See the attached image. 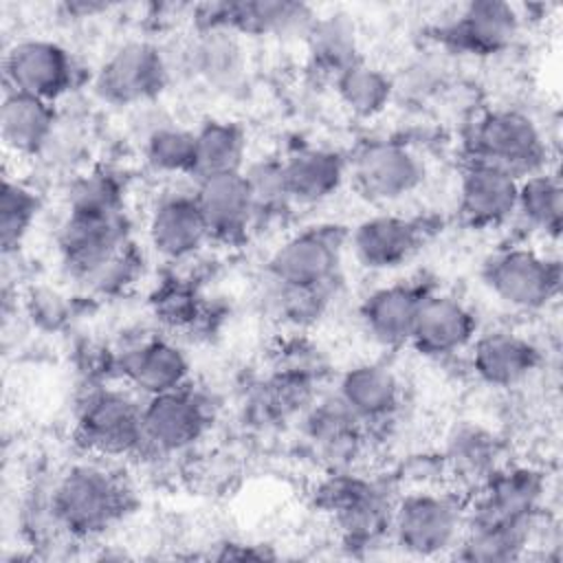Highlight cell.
Masks as SVG:
<instances>
[{"label":"cell","instance_id":"f35d334b","mask_svg":"<svg viewBox=\"0 0 563 563\" xmlns=\"http://www.w3.org/2000/svg\"><path fill=\"white\" fill-rule=\"evenodd\" d=\"M156 310L163 314V319H169L172 323H180L191 319L189 314L196 312V306H194L191 292L183 288H169L163 292V299Z\"/></svg>","mask_w":563,"mask_h":563},{"label":"cell","instance_id":"8d00e7d4","mask_svg":"<svg viewBox=\"0 0 563 563\" xmlns=\"http://www.w3.org/2000/svg\"><path fill=\"white\" fill-rule=\"evenodd\" d=\"M68 211H121L119 183L106 172L77 178L68 191Z\"/></svg>","mask_w":563,"mask_h":563},{"label":"cell","instance_id":"e0dca14e","mask_svg":"<svg viewBox=\"0 0 563 563\" xmlns=\"http://www.w3.org/2000/svg\"><path fill=\"white\" fill-rule=\"evenodd\" d=\"M517 176L471 161L460 180V213L475 229L499 227L517 213Z\"/></svg>","mask_w":563,"mask_h":563},{"label":"cell","instance_id":"3957f363","mask_svg":"<svg viewBox=\"0 0 563 563\" xmlns=\"http://www.w3.org/2000/svg\"><path fill=\"white\" fill-rule=\"evenodd\" d=\"M484 284L517 310L545 308L561 288V264L532 249H506L484 264Z\"/></svg>","mask_w":563,"mask_h":563},{"label":"cell","instance_id":"1f68e13d","mask_svg":"<svg viewBox=\"0 0 563 563\" xmlns=\"http://www.w3.org/2000/svg\"><path fill=\"white\" fill-rule=\"evenodd\" d=\"M534 526H466L457 541V556L464 561L501 563L515 561L530 543Z\"/></svg>","mask_w":563,"mask_h":563},{"label":"cell","instance_id":"8fae6325","mask_svg":"<svg viewBox=\"0 0 563 563\" xmlns=\"http://www.w3.org/2000/svg\"><path fill=\"white\" fill-rule=\"evenodd\" d=\"M424 176L420 158L396 141L363 145L352 161V178L361 196L372 202H394L411 194Z\"/></svg>","mask_w":563,"mask_h":563},{"label":"cell","instance_id":"9a60e30c","mask_svg":"<svg viewBox=\"0 0 563 563\" xmlns=\"http://www.w3.org/2000/svg\"><path fill=\"white\" fill-rule=\"evenodd\" d=\"M521 15L508 2L479 0L464 4L455 20L442 29L446 44L471 55H495L506 51L519 33Z\"/></svg>","mask_w":563,"mask_h":563},{"label":"cell","instance_id":"484cf974","mask_svg":"<svg viewBox=\"0 0 563 563\" xmlns=\"http://www.w3.org/2000/svg\"><path fill=\"white\" fill-rule=\"evenodd\" d=\"M282 174L290 202L314 205L341 187L345 163L332 150L301 147L282 161Z\"/></svg>","mask_w":563,"mask_h":563},{"label":"cell","instance_id":"7402d4cb","mask_svg":"<svg viewBox=\"0 0 563 563\" xmlns=\"http://www.w3.org/2000/svg\"><path fill=\"white\" fill-rule=\"evenodd\" d=\"M424 297L427 292L411 284H391L372 290L358 310L365 332L387 347L409 343Z\"/></svg>","mask_w":563,"mask_h":563},{"label":"cell","instance_id":"d590c367","mask_svg":"<svg viewBox=\"0 0 563 563\" xmlns=\"http://www.w3.org/2000/svg\"><path fill=\"white\" fill-rule=\"evenodd\" d=\"M37 211V194L18 180L4 178L0 191V242L4 253L20 246V242L31 231Z\"/></svg>","mask_w":563,"mask_h":563},{"label":"cell","instance_id":"52a82bcc","mask_svg":"<svg viewBox=\"0 0 563 563\" xmlns=\"http://www.w3.org/2000/svg\"><path fill=\"white\" fill-rule=\"evenodd\" d=\"M57 242L68 273L88 282L130 244L123 211H68Z\"/></svg>","mask_w":563,"mask_h":563},{"label":"cell","instance_id":"83f0119b","mask_svg":"<svg viewBox=\"0 0 563 563\" xmlns=\"http://www.w3.org/2000/svg\"><path fill=\"white\" fill-rule=\"evenodd\" d=\"M517 213L537 231L559 238L563 224V189L556 174L545 169L519 180Z\"/></svg>","mask_w":563,"mask_h":563},{"label":"cell","instance_id":"ba28073f","mask_svg":"<svg viewBox=\"0 0 563 563\" xmlns=\"http://www.w3.org/2000/svg\"><path fill=\"white\" fill-rule=\"evenodd\" d=\"M75 77L73 55L51 40H20L4 55V81L13 92L53 103L73 88Z\"/></svg>","mask_w":563,"mask_h":563},{"label":"cell","instance_id":"603a6c76","mask_svg":"<svg viewBox=\"0 0 563 563\" xmlns=\"http://www.w3.org/2000/svg\"><path fill=\"white\" fill-rule=\"evenodd\" d=\"M119 367L125 380L145 396L185 387L189 376L187 356L165 339H147L132 345L123 352Z\"/></svg>","mask_w":563,"mask_h":563},{"label":"cell","instance_id":"7a4b0ae2","mask_svg":"<svg viewBox=\"0 0 563 563\" xmlns=\"http://www.w3.org/2000/svg\"><path fill=\"white\" fill-rule=\"evenodd\" d=\"M471 161L495 165L519 180L545 165V141L537 123L519 110H490L482 114L468 134Z\"/></svg>","mask_w":563,"mask_h":563},{"label":"cell","instance_id":"74e56055","mask_svg":"<svg viewBox=\"0 0 563 563\" xmlns=\"http://www.w3.org/2000/svg\"><path fill=\"white\" fill-rule=\"evenodd\" d=\"M244 176H246V183L251 187V196H253L257 216L262 211H277L279 207L290 202L286 185H284L282 161H260V163H253L244 172Z\"/></svg>","mask_w":563,"mask_h":563},{"label":"cell","instance_id":"f546056e","mask_svg":"<svg viewBox=\"0 0 563 563\" xmlns=\"http://www.w3.org/2000/svg\"><path fill=\"white\" fill-rule=\"evenodd\" d=\"M334 86L341 103L361 119H372L380 114L394 92L391 79L376 66H369L365 62H354L352 66H347L334 79Z\"/></svg>","mask_w":563,"mask_h":563},{"label":"cell","instance_id":"ffe728a7","mask_svg":"<svg viewBox=\"0 0 563 563\" xmlns=\"http://www.w3.org/2000/svg\"><path fill=\"white\" fill-rule=\"evenodd\" d=\"M420 244V229L400 216H372L350 233L356 262L369 271H389L405 264Z\"/></svg>","mask_w":563,"mask_h":563},{"label":"cell","instance_id":"5bb4252c","mask_svg":"<svg viewBox=\"0 0 563 563\" xmlns=\"http://www.w3.org/2000/svg\"><path fill=\"white\" fill-rule=\"evenodd\" d=\"M194 196L207 224L209 240L238 242L257 218L244 172L198 178Z\"/></svg>","mask_w":563,"mask_h":563},{"label":"cell","instance_id":"277c9868","mask_svg":"<svg viewBox=\"0 0 563 563\" xmlns=\"http://www.w3.org/2000/svg\"><path fill=\"white\" fill-rule=\"evenodd\" d=\"M345 235L339 227H314L286 238L268 260V275L284 288H330L341 266Z\"/></svg>","mask_w":563,"mask_h":563},{"label":"cell","instance_id":"7c38bea8","mask_svg":"<svg viewBox=\"0 0 563 563\" xmlns=\"http://www.w3.org/2000/svg\"><path fill=\"white\" fill-rule=\"evenodd\" d=\"M319 499L336 517L350 543H372L391 532L396 504L374 484L354 477H332L321 488Z\"/></svg>","mask_w":563,"mask_h":563},{"label":"cell","instance_id":"d4e9b609","mask_svg":"<svg viewBox=\"0 0 563 563\" xmlns=\"http://www.w3.org/2000/svg\"><path fill=\"white\" fill-rule=\"evenodd\" d=\"M361 422H380L400 405V383L380 363H361L347 369L336 394Z\"/></svg>","mask_w":563,"mask_h":563},{"label":"cell","instance_id":"30bf717a","mask_svg":"<svg viewBox=\"0 0 563 563\" xmlns=\"http://www.w3.org/2000/svg\"><path fill=\"white\" fill-rule=\"evenodd\" d=\"M543 477L526 466L497 468L473 504L466 526H534L543 497Z\"/></svg>","mask_w":563,"mask_h":563},{"label":"cell","instance_id":"d6986e66","mask_svg":"<svg viewBox=\"0 0 563 563\" xmlns=\"http://www.w3.org/2000/svg\"><path fill=\"white\" fill-rule=\"evenodd\" d=\"M475 314L457 299L427 295L416 317L409 343L424 356H449L468 347L475 339Z\"/></svg>","mask_w":563,"mask_h":563},{"label":"cell","instance_id":"2e32d148","mask_svg":"<svg viewBox=\"0 0 563 563\" xmlns=\"http://www.w3.org/2000/svg\"><path fill=\"white\" fill-rule=\"evenodd\" d=\"M200 29H229L249 35H282L292 31H308L312 13L301 2L288 0H240L205 7Z\"/></svg>","mask_w":563,"mask_h":563},{"label":"cell","instance_id":"4dcf8cb0","mask_svg":"<svg viewBox=\"0 0 563 563\" xmlns=\"http://www.w3.org/2000/svg\"><path fill=\"white\" fill-rule=\"evenodd\" d=\"M306 422L310 440L330 457L354 453L358 446L363 422L343 405L339 396L314 405Z\"/></svg>","mask_w":563,"mask_h":563},{"label":"cell","instance_id":"4fadbf2b","mask_svg":"<svg viewBox=\"0 0 563 563\" xmlns=\"http://www.w3.org/2000/svg\"><path fill=\"white\" fill-rule=\"evenodd\" d=\"M209 413L205 402L185 387L147 396L141 405L143 446L156 453H176L205 433Z\"/></svg>","mask_w":563,"mask_h":563},{"label":"cell","instance_id":"cb8c5ba5","mask_svg":"<svg viewBox=\"0 0 563 563\" xmlns=\"http://www.w3.org/2000/svg\"><path fill=\"white\" fill-rule=\"evenodd\" d=\"M57 114L51 101L9 90L0 106V136L7 150L20 156L44 152L55 136Z\"/></svg>","mask_w":563,"mask_h":563},{"label":"cell","instance_id":"8992f818","mask_svg":"<svg viewBox=\"0 0 563 563\" xmlns=\"http://www.w3.org/2000/svg\"><path fill=\"white\" fill-rule=\"evenodd\" d=\"M165 84L167 62L158 46L143 40L121 44L95 75V92L112 106H139L150 101Z\"/></svg>","mask_w":563,"mask_h":563},{"label":"cell","instance_id":"f1b7e54d","mask_svg":"<svg viewBox=\"0 0 563 563\" xmlns=\"http://www.w3.org/2000/svg\"><path fill=\"white\" fill-rule=\"evenodd\" d=\"M189 53L194 70L216 86L233 84L244 70L242 46L229 29H200Z\"/></svg>","mask_w":563,"mask_h":563},{"label":"cell","instance_id":"836d02e7","mask_svg":"<svg viewBox=\"0 0 563 563\" xmlns=\"http://www.w3.org/2000/svg\"><path fill=\"white\" fill-rule=\"evenodd\" d=\"M147 165L158 174H194V132L178 125L154 128L143 145Z\"/></svg>","mask_w":563,"mask_h":563},{"label":"cell","instance_id":"ab89813d","mask_svg":"<svg viewBox=\"0 0 563 563\" xmlns=\"http://www.w3.org/2000/svg\"><path fill=\"white\" fill-rule=\"evenodd\" d=\"M31 314H33L37 321H42V323H46L48 328H53V325H57V323L64 319L66 306H64V301H62V297H59L57 292L40 290V292H35L33 299H31Z\"/></svg>","mask_w":563,"mask_h":563},{"label":"cell","instance_id":"4316f807","mask_svg":"<svg viewBox=\"0 0 563 563\" xmlns=\"http://www.w3.org/2000/svg\"><path fill=\"white\" fill-rule=\"evenodd\" d=\"M194 178L242 172L246 158V136L238 123L207 121L194 132Z\"/></svg>","mask_w":563,"mask_h":563},{"label":"cell","instance_id":"44dd1931","mask_svg":"<svg viewBox=\"0 0 563 563\" xmlns=\"http://www.w3.org/2000/svg\"><path fill=\"white\" fill-rule=\"evenodd\" d=\"M539 365V350L521 334L508 330L486 332L471 343V367L493 387H515Z\"/></svg>","mask_w":563,"mask_h":563},{"label":"cell","instance_id":"9c48e42d","mask_svg":"<svg viewBox=\"0 0 563 563\" xmlns=\"http://www.w3.org/2000/svg\"><path fill=\"white\" fill-rule=\"evenodd\" d=\"M77 435L101 455L132 453L143 446L141 405L123 391L97 389L79 409Z\"/></svg>","mask_w":563,"mask_h":563},{"label":"cell","instance_id":"d6a6232c","mask_svg":"<svg viewBox=\"0 0 563 563\" xmlns=\"http://www.w3.org/2000/svg\"><path fill=\"white\" fill-rule=\"evenodd\" d=\"M308 33L310 55L314 64L334 75V79L352 66L356 59V37L354 26L345 15H325L321 20H312Z\"/></svg>","mask_w":563,"mask_h":563},{"label":"cell","instance_id":"ac0fdd59","mask_svg":"<svg viewBox=\"0 0 563 563\" xmlns=\"http://www.w3.org/2000/svg\"><path fill=\"white\" fill-rule=\"evenodd\" d=\"M147 240L167 260H185L209 240L194 191L163 196L147 218Z\"/></svg>","mask_w":563,"mask_h":563},{"label":"cell","instance_id":"5b68a950","mask_svg":"<svg viewBox=\"0 0 563 563\" xmlns=\"http://www.w3.org/2000/svg\"><path fill=\"white\" fill-rule=\"evenodd\" d=\"M464 517L453 499L438 493H411L394 506L391 534L413 556H435L457 545Z\"/></svg>","mask_w":563,"mask_h":563},{"label":"cell","instance_id":"e575fe53","mask_svg":"<svg viewBox=\"0 0 563 563\" xmlns=\"http://www.w3.org/2000/svg\"><path fill=\"white\" fill-rule=\"evenodd\" d=\"M497 440L484 429L466 427L451 438L449 462L453 464L455 473H462V477L466 479L486 482L497 468H501L497 464Z\"/></svg>","mask_w":563,"mask_h":563},{"label":"cell","instance_id":"6da1fadb","mask_svg":"<svg viewBox=\"0 0 563 563\" xmlns=\"http://www.w3.org/2000/svg\"><path fill=\"white\" fill-rule=\"evenodd\" d=\"M123 484L97 464L73 466L51 497L53 519L75 537H92L110 528L125 510Z\"/></svg>","mask_w":563,"mask_h":563}]
</instances>
